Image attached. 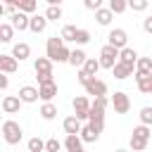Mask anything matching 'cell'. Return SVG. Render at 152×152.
<instances>
[{
  "label": "cell",
  "mask_w": 152,
  "mask_h": 152,
  "mask_svg": "<svg viewBox=\"0 0 152 152\" xmlns=\"http://www.w3.org/2000/svg\"><path fill=\"white\" fill-rule=\"evenodd\" d=\"M36 78H38V86H43V83H52V81H55L52 74H36Z\"/></svg>",
  "instance_id": "60d3db41"
},
{
  "label": "cell",
  "mask_w": 152,
  "mask_h": 152,
  "mask_svg": "<svg viewBox=\"0 0 152 152\" xmlns=\"http://www.w3.org/2000/svg\"><path fill=\"white\" fill-rule=\"evenodd\" d=\"M133 71H135V66H131V64H126V62H116L114 69H112V74H114L116 81H124V78L133 76Z\"/></svg>",
  "instance_id": "7c38bea8"
},
{
  "label": "cell",
  "mask_w": 152,
  "mask_h": 152,
  "mask_svg": "<svg viewBox=\"0 0 152 152\" xmlns=\"http://www.w3.org/2000/svg\"><path fill=\"white\" fill-rule=\"evenodd\" d=\"M83 7L95 12V10H100V7H102V0H83Z\"/></svg>",
  "instance_id": "ab89813d"
},
{
  "label": "cell",
  "mask_w": 152,
  "mask_h": 152,
  "mask_svg": "<svg viewBox=\"0 0 152 152\" xmlns=\"http://www.w3.org/2000/svg\"><path fill=\"white\" fill-rule=\"evenodd\" d=\"M7 86H10V78H7V74H2V76H0V88L7 90Z\"/></svg>",
  "instance_id": "ee69618b"
},
{
  "label": "cell",
  "mask_w": 152,
  "mask_h": 152,
  "mask_svg": "<svg viewBox=\"0 0 152 152\" xmlns=\"http://www.w3.org/2000/svg\"><path fill=\"white\" fill-rule=\"evenodd\" d=\"M12 55H14L19 62H24V59L31 57V45H28V43H14V45H12Z\"/></svg>",
  "instance_id": "e0dca14e"
},
{
  "label": "cell",
  "mask_w": 152,
  "mask_h": 152,
  "mask_svg": "<svg viewBox=\"0 0 152 152\" xmlns=\"http://www.w3.org/2000/svg\"><path fill=\"white\" fill-rule=\"evenodd\" d=\"M86 59H88V55H86L81 48H74V50H71V57H69V64L76 66V69H81V66L86 64Z\"/></svg>",
  "instance_id": "603a6c76"
},
{
  "label": "cell",
  "mask_w": 152,
  "mask_h": 152,
  "mask_svg": "<svg viewBox=\"0 0 152 152\" xmlns=\"http://www.w3.org/2000/svg\"><path fill=\"white\" fill-rule=\"evenodd\" d=\"M114 14H124L126 10H128V0H109V5H107Z\"/></svg>",
  "instance_id": "4dcf8cb0"
},
{
  "label": "cell",
  "mask_w": 152,
  "mask_h": 152,
  "mask_svg": "<svg viewBox=\"0 0 152 152\" xmlns=\"http://www.w3.org/2000/svg\"><path fill=\"white\" fill-rule=\"evenodd\" d=\"M78 135L83 138V142H97V138H100V131H97L95 126L86 124V126L81 128V133H78Z\"/></svg>",
  "instance_id": "7402d4cb"
},
{
  "label": "cell",
  "mask_w": 152,
  "mask_h": 152,
  "mask_svg": "<svg viewBox=\"0 0 152 152\" xmlns=\"http://www.w3.org/2000/svg\"><path fill=\"white\" fill-rule=\"evenodd\" d=\"M45 26H48V17H45V14H31V26H28V31L43 33Z\"/></svg>",
  "instance_id": "2e32d148"
},
{
  "label": "cell",
  "mask_w": 152,
  "mask_h": 152,
  "mask_svg": "<svg viewBox=\"0 0 152 152\" xmlns=\"http://www.w3.org/2000/svg\"><path fill=\"white\" fill-rule=\"evenodd\" d=\"M140 124L152 126V107H142L140 109Z\"/></svg>",
  "instance_id": "f35d334b"
},
{
  "label": "cell",
  "mask_w": 152,
  "mask_h": 152,
  "mask_svg": "<svg viewBox=\"0 0 152 152\" xmlns=\"http://www.w3.org/2000/svg\"><path fill=\"white\" fill-rule=\"evenodd\" d=\"M93 78H95V76H93V74H88V71H86L83 66H81V69L76 71V81H78L81 86H88V83H90Z\"/></svg>",
  "instance_id": "d590c367"
},
{
  "label": "cell",
  "mask_w": 152,
  "mask_h": 152,
  "mask_svg": "<svg viewBox=\"0 0 152 152\" xmlns=\"http://www.w3.org/2000/svg\"><path fill=\"white\" fill-rule=\"evenodd\" d=\"M45 17H48V21H59L62 19V7L59 5H48Z\"/></svg>",
  "instance_id": "f546056e"
},
{
  "label": "cell",
  "mask_w": 152,
  "mask_h": 152,
  "mask_svg": "<svg viewBox=\"0 0 152 152\" xmlns=\"http://www.w3.org/2000/svg\"><path fill=\"white\" fill-rule=\"evenodd\" d=\"M45 2H48V5H62L64 0H45Z\"/></svg>",
  "instance_id": "f6af8a7d"
},
{
  "label": "cell",
  "mask_w": 152,
  "mask_h": 152,
  "mask_svg": "<svg viewBox=\"0 0 152 152\" xmlns=\"http://www.w3.org/2000/svg\"><path fill=\"white\" fill-rule=\"evenodd\" d=\"M147 5H150V0H128V10H133V12H145Z\"/></svg>",
  "instance_id": "8d00e7d4"
},
{
  "label": "cell",
  "mask_w": 152,
  "mask_h": 152,
  "mask_svg": "<svg viewBox=\"0 0 152 152\" xmlns=\"http://www.w3.org/2000/svg\"><path fill=\"white\" fill-rule=\"evenodd\" d=\"M12 2H14V0H2V5H12Z\"/></svg>",
  "instance_id": "bcb514c9"
},
{
  "label": "cell",
  "mask_w": 152,
  "mask_h": 152,
  "mask_svg": "<svg viewBox=\"0 0 152 152\" xmlns=\"http://www.w3.org/2000/svg\"><path fill=\"white\" fill-rule=\"evenodd\" d=\"M57 104L55 102H43L40 104V119H45V121H52V119H57Z\"/></svg>",
  "instance_id": "44dd1931"
},
{
  "label": "cell",
  "mask_w": 152,
  "mask_h": 152,
  "mask_svg": "<svg viewBox=\"0 0 152 152\" xmlns=\"http://www.w3.org/2000/svg\"><path fill=\"white\" fill-rule=\"evenodd\" d=\"M21 97L19 95H5L2 97V102H0V107H2V112L5 114H17L19 109H21Z\"/></svg>",
  "instance_id": "52a82bcc"
},
{
  "label": "cell",
  "mask_w": 152,
  "mask_h": 152,
  "mask_svg": "<svg viewBox=\"0 0 152 152\" xmlns=\"http://www.w3.org/2000/svg\"><path fill=\"white\" fill-rule=\"evenodd\" d=\"M107 43L119 48V50H124V48H128V33L124 28H112L109 36H107Z\"/></svg>",
  "instance_id": "5b68a950"
},
{
  "label": "cell",
  "mask_w": 152,
  "mask_h": 152,
  "mask_svg": "<svg viewBox=\"0 0 152 152\" xmlns=\"http://www.w3.org/2000/svg\"><path fill=\"white\" fill-rule=\"evenodd\" d=\"M119 62H126V64L135 66V64H138V52H135L133 48H124V50L119 52Z\"/></svg>",
  "instance_id": "d4e9b609"
},
{
  "label": "cell",
  "mask_w": 152,
  "mask_h": 152,
  "mask_svg": "<svg viewBox=\"0 0 152 152\" xmlns=\"http://www.w3.org/2000/svg\"><path fill=\"white\" fill-rule=\"evenodd\" d=\"M62 48H64L62 36H52V38H48V43H45V55H48L52 62H57V55H59Z\"/></svg>",
  "instance_id": "8992f818"
},
{
  "label": "cell",
  "mask_w": 152,
  "mask_h": 152,
  "mask_svg": "<svg viewBox=\"0 0 152 152\" xmlns=\"http://www.w3.org/2000/svg\"><path fill=\"white\" fill-rule=\"evenodd\" d=\"M64 147V142H59L57 138H50V140H45V152H59Z\"/></svg>",
  "instance_id": "74e56055"
},
{
  "label": "cell",
  "mask_w": 152,
  "mask_h": 152,
  "mask_svg": "<svg viewBox=\"0 0 152 152\" xmlns=\"http://www.w3.org/2000/svg\"><path fill=\"white\" fill-rule=\"evenodd\" d=\"M142 28H145V33H150V36H152V17H145V21H142Z\"/></svg>",
  "instance_id": "7bdbcfd3"
},
{
  "label": "cell",
  "mask_w": 152,
  "mask_h": 152,
  "mask_svg": "<svg viewBox=\"0 0 152 152\" xmlns=\"http://www.w3.org/2000/svg\"><path fill=\"white\" fill-rule=\"evenodd\" d=\"M17 10H19V7H17L14 2H12V5H2V14H10V17H12Z\"/></svg>",
  "instance_id": "b9f144b4"
},
{
  "label": "cell",
  "mask_w": 152,
  "mask_h": 152,
  "mask_svg": "<svg viewBox=\"0 0 152 152\" xmlns=\"http://www.w3.org/2000/svg\"><path fill=\"white\" fill-rule=\"evenodd\" d=\"M112 107H114L116 114H128V109H131V97H128L124 90H116V93L112 95Z\"/></svg>",
  "instance_id": "277c9868"
},
{
  "label": "cell",
  "mask_w": 152,
  "mask_h": 152,
  "mask_svg": "<svg viewBox=\"0 0 152 152\" xmlns=\"http://www.w3.org/2000/svg\"><path fill=\"white\" fill-rule=\"evenodd\" d=\"M26 147H28V152H45V142H43L38 135H36V138H28Z\"/></svg>",
  "instance_id": "d6a6232c"
},
{
  "label": "cell",
  "mask_w": 152,
  "mask_h": 152,
  "mask_svg": "<svg viewBox=\"0 0 152 152\" xmlns=\"http://www.w3.org/2000/svg\"><path fill=\"white\" fill-rule=\"evenodd\" d=\"M10 19H12L10 24H12L17 31H26V28L31 26V14H26V12H21V10H17Z\"/></svg>",
  "instance_id": "9c48e42d"
},
{
  "label": "cell",
  "mask_w": 152,
  "mask_h": 152,
  "mask_svg": "<svg viewBox=\"0 0 152 152\" xmlns=\"http://www.w3.org/2000/svg\"><path fill=\"white\" fill-rule=\"evenodd\" d=\"M64 147H66V152L81 150V147H83V138H81L78 133H66V138H64Z\"/></svg>",
  "instance_id": "d6986e66"
},
{
  "label": "cell",
  "mask_w": 152,
  "mask_h": 152,
  "mask_svg": "<svg viewBox=\"0 0 152 152\" xmlns=\"http://www.w3.org/2000/svg\"><path fill=\"white\" fill-rule=\"evenodd\" d=\"M150 145V140H145V138H138V135H133L131 133V140H128V147L133 150V152H142L145 147Z\"/></svg>",
  "instance_id": "484cf974"
},
{
  "label": "cell",
  "mask_w": 152,
  "mask_h": 152,
  "mask_svg": "<svg viewBox=\"0 0 152 152\" xmlns=\"http://www.w3.org/2000/svg\"><path fill=\"white\" fill-rule=\"evenodd\" d=\"M95 19H97L100 26H109L112 19H114V12L109 7H100V10H95Z\"/></svg>",
  "instance_id": "ffe728a7"
},
{
  "label": "cell",
  "mask_w": 152,
  "mask_h": 152,
  "mask_svg": "<svg viewBox=\"0 0 152 152\" xmlns=\"http://www.w3.org/2000/svg\"><path fill=\"white\" fill-rule=\"evenodd\" d=\"M135 86H138L140 93L152 95V74H140V71H135Z\"/></svg>",
  "instance_id": "8fae6325"
},
{
  "label": "cell",
  "mask_w": 152,
  "mask_h": 152,
  "mask_svg": "<svg viewBox=\"0 0 152 152\" xmlns=\"http://www.w3.org/2000/svg\"><path fill=\"white\" fill-rule=\"evenodd\" d=\"M74 152H86V150H83V147H81V150H74Z\"/></svg>",
  "instance_id": "c3c4849f"
},
{
  "label": "cell",
  "mask_w": 152,
  "mask_h": 152,
  "mask_svg": "<svg viewBox=\"0 0 152 152\" xmlns=\"http://www.w3.org/2000/svg\"><path fill=\"white\" fill-rule=\"evenodd\" d=\"M133 135H138V138H145V140H150V138H152V128H150L147 124H140V126H135V128H133Z\"/></svg>",
  "instance_id": "836d02e7"
},
{
  "label": "cell",
  "mask_w": 152,
  "mask_h": 152,
  "mask_svg": "<svg viewBox=\"0 0 152 152\" xmlns=\"http://www.w3.org/2000/svg\"><path fill=\"white\" fill-rule=\"evenodd\" d=\"M119 48H114V45H102V50H100V64H102V69H114V64L119 62Z\"/></svg>",
  "instance_id": "7a4b0ae2"
},
{
  "label": "cell",
  "mask_w": 152,
  "mask_h": 152,
  "mask_svg": "<svg viewBox=\"0 0 152 152\" xmlns=\"http://www.w3.org/2000/svg\"><path fill=\"white\" fill-rule=\"evenodd\" d=\"M135 71H140V74H152V57H138Z\"/></svg>",
  "instance_id": "f1b7e54d"
},
{
  "label": "cell",
  "mask_w": 152,
  "mask_h": 152,
  "mask_svg": "<svg viewBox=\"0 0 152 152\" xmlns=\"http://www.w3.org/2000/svg\"><path fill=\"white\" fill-rule=\"evenodd\" d=\"M62 128H64V133H81L83 124H81V119H78L76 114H71V116H66V119L62 121Z\"/></svg>",
  "instance_id": "5bb4252c"
},
{
  "label": "cell",
  "mask_w": 152,
  "mask_h": 152,
  "mask_svg": "<svg viewBox=\"0 0 152 152\" xmlns=\"http://www.w3.org/2000/svg\"><path fill=\"white\" fill-rule=\"evenodd\" d=\"M83 69H86L88 74H93V76H95V74L102 69V64H100V59H95V57H88V59H86V64H83Z\"/></svg>",
  "instance_id": "1f68e13d"
},
{
  "label": "cell",
  "mask_w": 152,
  "mask_h": 152,
  "mask_svg": "<svg viewBox=\"0 0 152 152\" xmlns=\"http://www.w3.org/2000/svg\"><path fill=\"white\" fill-rule=\"evenodd\" d=\"M86 88V95H93V97H97V95H107V83L104 81H100V78H93L88 86H83Z\"/></svg>",
  "instance_id": "4fadbf2b"
},
{
  "label": "cell",
  "mask_w": 152,
  "mask_h": 152,
  "mask_svg": "<svg viewBox=\"0 0 152 152\" xmlns=\"http://www.w3.org/2000/svg\"><path fill=\"white\" fill-rule=\"evenodd\" d=\"M90 100L86 97V95H76L74 100H71V107H74V114L81 119V121H88V116H90Z\"/></svg>",
  "instance_id": "3957f363"
},
{
  "label": "cell",
  "mask_w": 152,
  "mask_h": 152,
  "mask_svg": "<svg viewBox=\"0 0 152 152\" xmlns=\"http://www.w3.org/2000/svg\"><path fill=\"white\" fill-rule=\"evenodd\" d=\"M2 138L7 145H19L24 138V128L19 126V121H12V119L2 121Z\"/></svg>",
  "instance_id": "6da1fadb"
},
{
  "label": "cell",
  "mask_w": 152,
  "mask_h": 152,
  "mask_svg": "<svg viewBox=\"0 0 152 152\" xmlns=\"http://www.w3.org/2000/svg\"><path fill=\"white\" fill-rule=\"evenodd\" d=\"M114 152H128V150H121V147H119V150H114Z\"/></svg>",
  "instance_id": "7dc6e473"
},
{
  "label": "cell",
  "mask_w": 152,
  "mask_h": 152,
  "mask_svg": "<svg viewBox=\"0 0 152 152\" xmlns=\"http://www.w3.org/2000/svg\"><path fill=\"white\" fill-rule=\"evenodd\" d=\"M52 59L45 55V57H38L36 62H33V69H36V74H52Z\"/></svg>",
  "instance_id": "ac0fdd59"
},
{
  "label": "cell",
  "mask_w": 152,
  "mask_h": 152,
  "mask_svg": "<svg viewBox=\"0 0 152 152\" xmlns=\"http://www.w3.org/2000/svg\"><path fill=\"white\" fill-rule=\"evenodd\" d=\"M14 5H17L21 12H26V14H33V12L38 10V0H14Z\"/></svg>",
  "instance_id": "4316f807"
},
{
  "label": "cell",
  "mask_w": 152,
  "mask_h": 152,
  "mask_svg": "<svg viewBox=\"0 0 152 152\" xmlns=\"http://www.w3.org/2000/svg\"><path fill=\"white\" fill-rule=\"evenodd\" d=\"M17 95L21 97V102H24V104H33V102H38V100H40V90H38V88H33V86H21Z\"/></svg>",
  "instance_id": "ba28073f"
},
{
  "label": "cell",
  "mask_w": 152,
  "mask_h": 152,
  "mask_svg": "<svg viewBox=\"0 0 152 152\" xmlns=\"http://www.w3.org/2000/svg\"><path fill=\"white\" fill-rule=\"evenodd\" d=\"M90 38H93V36H90V31H88V28H78V31H76V40H74V43H76V45H86V43H90Z\"/></svg>",
  "instance_id": "e575fe53"
},
{
  "label": "cell",
  "mask_w": 152,
  "mask_h": 152,
  "mask_svg": "<svg viewBox=\"0 0 152 152\" xmlns=\"http://www.w3.org/2000/svg\"><path fill=\"white\" fill-rule=\"evenodd\" d=\"M38 90H40V100L43 102H52L55 95H57V83L55 81L52 83H43V86H38Z\"/></svg>",
  "instance_id": "9a60e30c"
},
{
  "label": "cell",
  "mask_w": 152,
  "mask_h": 152,
  "mask_svg": "<svg viewBox=\"0 0 152 152\" xmlns=\"http://www.w3.org/2000/svg\"><path fill=\"white\" fill-rule=\"evenodd\" d=\"M76 31H78V28H76L74 24H66V26L59 31V36H62L64 43H74V40H76Z\"/></svg>",
  "instance_id": "83f0119b"
},
{
  "label": "cell",
  "mask_w": 152,
  "mask_h": 152,
  "mask_svg": "<svg viewBox=\"0 0 152 152\" xmlns=\"http://www.w3.org/2000/svg\"><path fill=\"white\" fill-rule=\"evenodd\" d=\"M14 31H17V28H14L10 21H2V24H0V43H12Z\"/></svg>",
  "instance_id": "cb8c5ba5"
},
{
  "label": "cell",
  "mask_w": 152,
  "mask_h": 152,
  "mask_svg": "<svg viewBox=\"0 0 152 152\" xmlns=\"http://www.w3.org/2000/svg\"><path fill=\"white\" fill-rule=\"evenodd\" d=\"M19 69V59L14 55H0V71L2 74H14Z\"/></svg>",
  "instance_id": "30bf717a"
}]
</instances>
